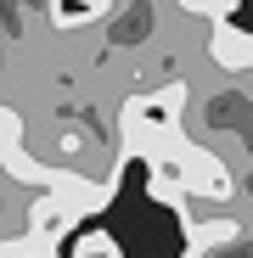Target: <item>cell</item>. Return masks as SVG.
I'll list each match as a JSON object with an SVG mask.
<instances>
[{"instance_id": "4", "label": "cell", "mask_w": 253, "mask_h": 258, "mask_svg": "<svg viewBox=\"0 0 253 258\" xmlns=\"http://www.w3.org/2000/svg\"><path fill=\"white\" fill-rule=\"evenodd\" d=\"M236 6H242V0H180V12H191V17H203V23H225Z\"/></svg>"}, {"instance_id": "2", "label": "cell", "mask_w": 253, "mask_h": 258, "mask_svg": "<svg viewBox=\"0 0 253 258\" xmlns=\"http://www.w3.org/2000/svg\"><path fill=\"white\" fill-rule=\"evenodd\" d=\"M45 12H51V28L73 34V28H84V23H102V17L113 12V0H45Z\"/></svg>"}, {"instance_id": "1", "label": "cell", "mask_w": 253, "mask_h": 258, "mask_svg": "<svg viewBox=\"0 0 253 258\" xmlns=\"http://www.w3.org/2000/svg\"><path fill=\"white\" fill-rule=\"evenodd\" d=\"M208 56H214L225 73H253V34L231 28V23H208Z\"/></svg>"}, {"instance_id": "3", "label": "cell", "mask_w": 253, "mask_h": 258, "mask_svg": "<svg viewBox=\"0 0 253 258\" xmlns=\"http://www.w3.org/2000/svg\"><path fill=\"white\" fill-rule=\"evenodd\" d=\"M73 258H124V252H118V241H113L107 230H84V236L73 241Z\"/></svg>"}]
</instances>
